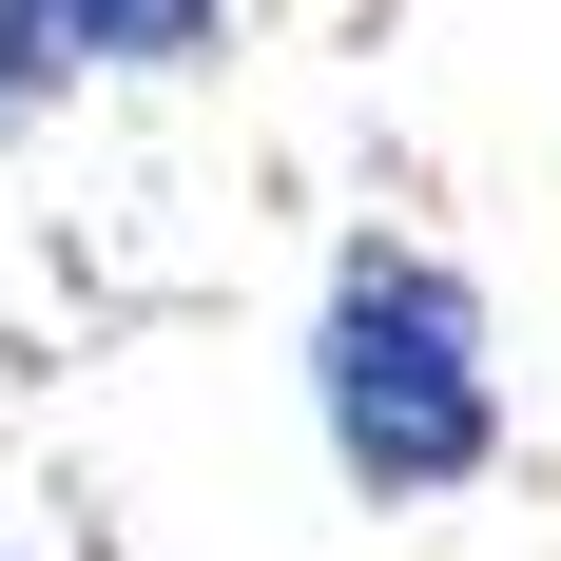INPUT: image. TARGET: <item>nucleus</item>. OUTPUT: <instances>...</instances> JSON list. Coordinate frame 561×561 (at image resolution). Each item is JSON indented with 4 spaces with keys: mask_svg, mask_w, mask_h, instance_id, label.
Returning a JSON list of instances; mask_svg holds the SVG:
<instances>
[{
    "mask_svg": "<svg viewBox=\"0 0 561 561\" xmlns=\"http://www.w3.org/2000/svg\"><path fill=\"white\" fill-rule=\"evenodd\" d=\"M310 426H330V484L348 504H465L504 465V330L446 252L407 232H348L330 252V310H310Z\"/></svg>",
    "mask_w": 561,
    "mask_h": 561,
    "instance_id": "1",
    "label": "nucleus"
},
{
    "mask_svg": "<svg viewBox=\"0 0 561 561\" xmlns=\"http://www.w3.org/2000/svg\"><path fill=\"white\" fill-rule=\"evenodd\" d=\"M232 0H0V136H39L78 78H194Z\"/></svg>",
    "mask_w": 561,
    "mask_h": 561,
    "instance_id": "2",
    "label": "nucleus"
}]
</instances>
